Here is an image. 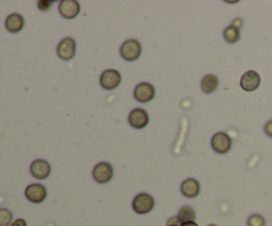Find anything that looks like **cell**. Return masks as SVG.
Masks as SVG:
<instances>
[{
	"instance_id": "11",
	"label": "cell",
	"mask_w": 272,
	"mask_h": 226,
	"mask_svg": "<svg viewBox=\"0 0 272 226\" xmlns=\"http://www.w3.org/2000/svg\"><path fill=\"white\" fill-rule=\"evenodd\" d=\"M31 175L37 180L47 179L51 175V165L45 160H35L31 164Z\"/></svg>"
},
{
	"instance_id": "4",
	"label": "cell",
	"mask_w": 272,
	"mask_h": 226,
	"mask_svg": "<svg viewBox=\"0 0 272 226\" xmlns=\"http://www.w3.org/2000/svg\"><path fill=\"white\" fill-rule=\"evenodd\" d=\"M100 83H101V87L108 91H112L119 87L121 83V75L116 69H108V71L103 72V75L100 77Z\"/></svg>"
},
{
	"instance_id": "12",
	"label": "cell",
	"mask_w": 272,
	"mask_h": 226,
	"mask_svg": "<svg viewBox=\"0 0 272 226\" xmlns=\"http://www.w3.org/2000/svg\"><path fill=\"white\" fill-rule=\"evenodd\" d=\"M60 13L63 15L65 19H73L79 15L80 4L76 0H63L59 5Z\"/></svg>"
},
{
	"instance_id": "16",
	"label": "cell",
	"mask_w": 272,
	"mask_h": 226,
	"mask_svg": "<svg viewBox=\"0 0 272 226\" xmlns=\"http://www.w3.org/2000/svg\"><path fill=\"white\" fill-rule=\"evenodd\" d=\"M178 219L181 220L182 224L194 223L195 219H197V215H195V211L191 207H183L178 213Z\"/></svg>"
},
{
	"instance_id": "7",
	"label": "cell",
	"mask_w": 272,
	"mask_h": 226,
	"mask_svg": "<svg viewBox=\"0 0 272 226\" xmlns=\"http://www.w3.org/2000/svg\"><path fill=\"white\" fill-rule=\"evenodd\" d=\"M113 177V168L111 164L100 163L93 169V179L100 184L109 183Z\"/></svg>"
},
{
	"instance_id": "19",
	"label": "cell",
	"mask_w": 272,
	"mask_h": 226,
	"mask_svg": "<svg viewBox=\"0 0 272 226\" xmlns=\"http://www.w3.org/2000/svg\"><path fill=\"white\" fill-rule=\"evenodd\" d=\"M12 223V213L8 209H0V226H8Z\"/></svg>"
},
{
	"instance_id": "14",
	"label": "cell",
	"mask_w": 272,
	"mask_h": 226,
	"mask_svg": "<svg viewBox=\"0 0 272 226\" xmlns=\"http://www.w3.org/2000/svg\"><path fill=\"white\" fill-rule=\"evenodd\" d=\"M24 27V19L23 16L19 13H11L5 19V28L12 33H17L23 29Z\"/></svg>"
},
{
	"instance_id": "2",
	"label": "cell",
	"mask_w": 272,
	"mask_h": 226,
	"mask_svg": "<svg viewBox=\"0 0 272 226\" xmlns=\"http://www.w3.org/2000/svg\"><path fill=\"white\" fill-rule=\"evenodd\" d=\"M141 44L138 43L137 40L131 39L127 40L125 43L121 45V56H123L124 60H127V61H135L137 60L139 56H141Z\"/></svg>"
},
{
	"instance_id": "22",
	"label": "cell",
	"mask_w": 272,
	"mask_h": 226,
	"mask_svg": "<svg viewBox=\"0 0 272 226\" xmlns=\"http://www.w3.org/2000/svg\"><path fill=\"white\" fill-rule=\"evenodd\" d=\"M265 132H266V135L272 137V120H270L269 123L265 125Z\"/></svg>"
},
{
	"instance_id": "5",
	"label": "cell",
	"mask_w": 272,
	"mask_h": 226,
	"mask_svg": "<svg viewBox=\"0 0 272 226\" xmlns=\"http://www.w3.org/2000/svg\"><path fill=\"white\" fill-rule=\"evenodd\" d=\"M261 85V76L257 71H247L241 77V87L246 92H254Z\"/></svg>"
},
{
	"instance_id": "9",
	"label": "cell",
	"mask_w": 272,
	"mask_h": 226,
	"mask_svg": "<svg viewBox=\"0 0 272 226\" xmlns=\"http://www.w3.org/2000/svg\"><path fill=\"white\" fill-rule=\"evenodd\" d=\"M25 197L33 204L43 203L45 197H47V189L40 184H31L25 189Z\"/></svg>"
},
{
	"instance_id": "18",
	"label": "cell",
	"mask_w": 272,
	"mask_h": 226,
	"mask_svg": "<svg viewBox=\"0 0 272 226\" xmlns=\"http://www.w3.org/2000/svg\"><path fill=\"white\" fill-rule=\"evenodd\" d=\"M247 225L249 226H266V220L261 215L250 216L247 220Z\"/></svg>"
},
{
	"instance_id": "10",
	"label": "cell",
	"mask_w": 272,
	"mask_h": 226,
	"mask_svg": "<svg viewBox=\"0 0 272 226\" xmlns=\"http://www.w3.org/2000/svg\"><path fill=\"white\" fill-rule=\"evenodd\" d=\"M129 124L136 129H142L149 124V115L146 113L145 109L141 108L133 109L129 115Z\"/></svg>"
},
{
	"instance_id": "3",
	"label": "cell",
	"mask_w": 272,
	"mask_h": 226,
	"mask_svg": "<svg viewBox=\"0 0 272 226\" xmlns=\"http://www.w3.org/2000/svg\"><path fill=\"white\" fill-rule=\"evenodd\" d=\"M231 145H233V141L230 139V136L223 132H218L211 137V148L219 155H226L227 152H230Z\"/></svg>"
},
{
	"instance_id": "6",
	"label": "cell",
	"mask_w": 272,
	"mask_h": 226,
	"mask_svg": "<svg viewBox=\"0 0 272 226\" xmlns=\"http://www.w3.org/2000/svg\"><path fill=\"white\" fill-rule=\"evenodd\" d=\"M59 57L63 60H72L76 55V41L72 37H65L60 41L57 47Z\"/></svg>"
},
{
	"instance_id": "8",
	"label": "cell",
	"mask_w": 272,
	"mask_h": 226,
	"mask_svg": "<svg viewBox=\"0 0 272 226\" xmlns=\"http://www.w3.org/2000/svg\"><path fill=\"white\" fill-rule=\"evenodd\" d=\"M155 96V89L151 84L141 83L135 89V97L138 103H149Z\"/></svg>"
},
{
	"instance_id": "21",
	"label": "cell",
	"mask_w": 272,
	"mask_h": 226,
	"mask_svg": "<svg viewBox=\"0 0 272 226\" xmlns=\"http://www.w3.org/2000/svg\"><path fill=\"white\" fill-rule=\"evenodd\" d=\"M167 226H182L181 220L178 219V217H171V219L167 221Z\"/></svg>"
},
{
	"instance_id": "13",
	"label": "cell",
	"mask_w": 272,
	"mask_h": 226,
	"mask_svg": "<svg viewBox=\"0 0 272 226\" xmlns=\"http://www.w3.org/2000/svg\"><path fill=\"white\" fill-rule=\"evenodd\" d=\"M201 192V185L195 179L185 180L181 185V193L187 199H195Z\"/></svg>"
},
{
	"instance_id": "26",
	"label": "cell",
	"mask_w": 272,
	"mask_h": 226,
	"mask_svg": "<svg viewBox=\"0 0 272 226\" xmlns=\"http://www.w3.org/2000/svg\"><path fill=\"white\" fill-rule=\"evenodd\" d=\"M207 226H217V225H207Z\"/></svg>"
},
{
	"instance_id": "17",
	"label": "cell",
	"mask_w": 272,
	"mask_h": 226,
	"mask_svg": "<svg viewBox=\"0 0 272 226\" xmlns=\"http://www.w3.org/2000/svg\"><path fill=\"white\" fill-rule=\"evenodd\" d=\"M223 37L227 43H237L238 40L241 39V32H239V28L234 27V25H230L225 29L223 32Z\"/></svg>"
},
{
	"instance_id": "24",
	"label": "cell",
	"mask_w": 272,
	"mask_h": 226,
	"mask_svg": "<svg viewBox=\"0 0 272 226\" xmlns=\"http://www.w3.org/2000/svg\"><path fill=\"white\" fill-rule=\"evenodd\" d=\"M242 24H243V21H242L241 19H237V20H235V21H234L233 25H234V27L239 28V27H241V25H242Z\"/></svg>"
},
{
	"instance_id": "23",
	"label": "cell",
	"mask_w": 272,
	"mask_h": 226,
	"mask_svg": "<svg viewBox=\"0 0 272 226\" xmlns=\"http://www.w3.org/2000/svg\"><path fill=\"white\" fill-rule=\"evenodd\" d=\"M11 226H27V223H25V220L19 219V220H15V221L12 223Z\"/></svg>"
},
{
	"instance_id": "15",
	"label": "cell",
	"mask_w": 272,
	"mask_h": 226,
	"mask_svg": "<svg viewBox=\"0 0 272 226\" xmlns=\"http://www.w3.org/2000/svg\"><path fill=\"white\" fill-rule=\"evenodd\" d=\"M218 85H219V80H218L217 76L207 75L202 79V83H201L202 91L205 92V93H207V95H210V93H213V92L217 91Z\"/></svg>"
},
{
	"instance_id": "1",
	"label": "cell",
	"mask_w": 272,
	"mask_h": 226,
	"mask_svg": "<svg viewBox=\"0 0 272 226\" xmlns=\"http://www.w3.org/2000/svg\"><path fill=\"white\" fill-rule=\"evenodd\" d=\"M154 199L147 193H139L133 200V211L137 215H146L153 211Z\"/></svg>"
},
{
	"instance_id": "25",
	"label": "cell",
	"mask_w": 272,
	"mask_h": 226,
	"mask_svg": "<svg viewBox=\"0 0 272 226\" xmlns=\"http://www.w3.org/2000/svg\"><path fill=\"white\" fill-rule=\"evenodd\" d=\"M182 226H198L195 223H187V224H182Z\"/></svg>"
},
{
	"instance_id": "20",
	"label": "cell",
	"mask_w": 272,
	"mask_h": 226,
	"mask_svg": "<svg viewBox=\"0 0 272 226\" xmlns=\"http://www.w3.org/2000/svg\"><path fill=\"white\" fill-rule=\"evenodd\" d=\"M37 5H39V8L41 9V11H48V9H49V7L52 5V1L51 0H48V1H44V0H41V1H39V3H37Z\"/></svg>"
}]
</instances>
